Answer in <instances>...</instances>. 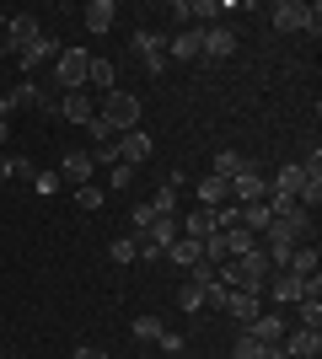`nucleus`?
<instances>
[{"label": "nucleus", "instance_id": "obj_45", "mask_svg": "<svg viewBox=\"0 0 322 359\" xmlns=\"http://www.w3.org/2000/svg\"><path fill=\"white\" fill-rule=\"evenodd\" d=\"M0 338H6V327H0Z\"/></svg>", "mask_w": 322, "mask_h": 359}, {"label": "nucleus", "instance_id": "obj_20", "mask_svg": "<svg viewBox=\"0 0 322 359\" xmlns=\"http://www.w3.org/2000/svg\"><path fill=\"white\" fill-rule=\"evenodd\" d=\"M86 86L113 91V86H119V65H113V60H92V65H86Z\"/></svg>", "mask_w": 322, "mask_h": 359}, {"label": "nucleus", "instance_id": "obj_38", "mask_svg": "<svg viewBox=\"0 0 322 359\" xmlns=\"http://www.w3.org/2000/svg\"><path fill=\"white\" fill-rule=\"evenodd\" d=\"M107 182H113V188H129V182H135V166L113 161V177H107Z\"/></svg>", "mask_w": 322, "mask_h": 359}, {"label": "nucleus", "instance_id": "obj_32", "mask_svg": "<svg viewBox=\"0 0 322 359\" xmlns=\"http://www.w3.org/2000/svg\"><path fill=\"white\" fill-rule=\"evenodd\" d=\"M177 306H183V311H204V290L183 279V285H177Z\"/></svg>", "mask_w": 322, "mask_h": 359}, {"label": "nucleus", "instance_id": "obj_14", "mask_svg": "<svg viewBox=\"0 0 322 359\" xmlns=\"http://www.w3.org/2000/svg\"><path fill=\"white\" fill-rule=\"evenodd\" d=\"M317 269H322L317 241H311V247H295V252H290V263H285V273H295L301 285H307V279H317Z\"/></svg>", "mask_w": 322, "mask_h": 359}, {"label": "nucleus", "instance_id": "obj_26", "mask_svg": "<svg viewBox=\"0 0 322 359\" xmlns=\"http://www.w3.org/2000/svg\"><path fill=\"white\" fill-rule=\"evenodd\" d=\"M220 236H226V252H231V257H242V252H253V247H258V236H253L247 225H231V231H220Z\"/></svg>", "mask_w": 322, "mask_h": 359}, {"label": "nucleus", "instance_id": "obj_30", "mask_svg": "<svg viewBox=\"0 0 322 359\" xmlns=\"http://www.w3.org/2000/svg\"><path fill=\"white\" fill-rule=\"evenodd\" d=\"M107 257H113L119 269H123V263H135V236H113V241H107Z\"/></svg>", "mask_w": 322, "mask_h": 359}, {"label": "nucleus", "instance_id": "obj_11", "mask_svg": "<svg viewBox=\"0 0 322 359\" xmlns=\"http://www.w3.org/2000/svg\"><path fill=\"white\" fill-rule=\"evenodd\" d=\"M258 198H269V182H263L258 166H247L242 177L231 182V204H258Z\"/></svg>", "mask_w": 322, "mask_h": 359}, {"label": "nucleus", "instance_id": "obj_18", "mask_svg": "<svg viewBox=\"0 0 322 359\" xmlns=\"http://www.w3.org/2000/svg\"><path fill=\"white\" fill-rule=\"evenodd\" d=\"M81 22H86L92 32H113V22H119V6H113V0H92Z\"/></svg>", "mask_w": 322, "mask_h": 359}, {"label": "nucleus", "instance_id": "obj_13", "mask_svg": "<svg viewBox=\"0 0 322 359\" xmlns=\"http://www.w3.org/2000/svg\"><path fill=\"white\" fill-rule=\"evenodd\" d=\"M48 60H60V43H54V38H32L27 48H22V54H16V65H22V70H38V65H48Z\"/></svg>", "mask_w": 322, "mask_h": 359}, {"label": "nucleus", "instance_id": "obj_3", "mask_svg": "<svg viewBox=\"0 0 322 359\" xmlns=\"http://www.w3.org/2000/svg\"><path fill=\"white\" fill-rule=\"evenodd\" d=\"M129 48H135V54H140V65H145V75H161V70H167V38H161V32L140 27L135 38H129Z\"/></svg>", "mask_w": 322, "mask_h": 359}, {"label": "nucleus", "instance_id": "obj_8", "mask_svg": "<svg viewBox=\"0 0 322 359\" xmlns=\"http://www.w3.org/2000/svg\"><path fill=\"white\" fill-rule=\"evenodd\" d=\"M167 60H204V27H177V38H167Z\"/></svg>", "mask_w": 322, "mask_h": 359}, {"label": "nucleus", "instance_id": "obj_23", "mask_svg": "<svg viewBox=\"0 0 322 359\" xmlns=\"http://www.w3.org/2000/svg\"><path fill=\"white\" fill-rule=\"evenodd\" d=\"M177 188H183V172H172V177H167V188H156L151 210H156V215H177Z\"/></svg>", "mask_w": 322, "mask_h": 359}, {"label": "nucleus", "instance_id": "obj_29", "mask_svg": "<svg viewBox=\"0 0 322 359\" xmlns=\"http://www.w3.org/2000/svg\"><path fill=\"white\" fill-rule=\"evenodd\" d=\"M210 16H226L220 0H188V22H210Z\"/></svg>", "mask_w": 322, "mask_h": 359}, {"label": "nucleus", "instance_id": "obj_27", "mask_svg": "<svg viewBox=\"0 0 322 359\" xmlns=\"http://www.w3.org/2000/svg\"><path fill=\"white\" fill-rule=\"evenodd\" d=\"M295 316H301V327H322V295L295 300Z\"/></svg>", "mask_w": 322, "mask_h": 359}, {"label": "nucleus", "instance_id": "obj_15", "mask_svg": "<svg viewBox=\"0 0 322 359\" xmlns=\"http://www.w3.org/2000/svg\"><path fill=\"white\" fill-rule=\"evenodd\" d=\"M220 311H226V316H236V322H242V327H247L253 316H263V300H258V295H247V290H231Z\"/></svg>", "mask_w": 322, "mask_h": 359}, {"label": "nucleus", "instance_id": "obj_31", "mask_svg": "<svg viewBox=\"0 0 322 359\" xmlns=\"http://www.w3.org/2000/svg\"><path fill=\"white\" fill-rule=\"evenodd\" d=\"M161 332H167V322H161V316H135V338H145V344H156Z\"/></svg>", "mask_w": 322, "mask_h": 359}, {"label": "nucleus", "instance_id": "obj_6", "mask_svg": "<svg viewBox=\"0 0 322 359\" xmlns=\"http://www.w3.org/2000/svg\"><path fill=\"white\" fill-rule=\"evenodd\" d=\"M6 102H11V113H22V107H43V113H54V91H43L38 81H22V86H11L6 91Z\"/></svg>", "mask_w": 322, "mask_h": 359}, {"label": "nucleus", "instance_id": "obj_37", "mask_svg": "<svg viewBox=\"0 0 322 359\" xmlns=\"http://www.w3.org/2000/svg\"><path fill=\"white\" fill-rule=\"evenodd\" d=\"M129 220H135V231H129V236H140V231H145V225L156 220V210H151V198H145V204H135V210H129Z\"/></svg>", "mask_w": 322, "mask_h": 359}, {"label": "nucleus", "instance_id": "obj_21", "mask_svg": "<svg viewBox=\"0 0 322 359\" xmlns=\"http://www.w3.org/2000/svg\"><path fill=\"white\" fill-rule=\"evenodd\" d=\"M247 332H253L258 344H279V338H285V316H253Z\"/></svg>", "mask_w": 322, "mask_h": 359}, {"label": "nucleus", "instance_id": "obj_44", "mask_svg": "<svg viewBox=\"0 0 322 359\" xmlns=\"http://www.w3.org/2000/svg\"><path fill=\"white\" fill-rule=\"evenodd\" d=\"M0 27H6V11H0Z\"/></svg>", "mask_w": 322, "mask_h": 359}, {"label": "nucleus", "instance_id": "obj_12", "mask_svg": "<svg viewBox=\"0 0 322 359\" xmlns=\"http://www.w3.org/2000/svg\"><path fill=\"white\" fill-rule=\"evenodd\" d=\"M92 172H97L92 150H70V156L60 161V182H76V188H86V182H92Z\"/></svg>", "mask_w": 322, "mask_h": 359}, {"label": "nucleus", "instance_id": "obj_7", "mask_svg": "<svg viewBox=\"0 0 322 359\" xmlns=\"http://www.w3.org/2000/svg\"><path fill=\"white\" fill-rule=\"evenodd\" d=\"M54 113H60L65 123H81V129H86V123L97 118V97H86V91H65Z\"/></svg>", "mask_w": 322, "mask_h": 359}, {"label": "nucleus", "instance_id": "obj_2", "mask_svg": "<svg viewBox=\"0 0 322 359\" xmlns=\"http://www.w3.org/2000/svg\"><path fill=\"white\" fill-rule=\"evenodd\" d=\"M86 65H92V54H86V48H60V60H54L60 97H65V91H86Z\"/></svg>", "mask_w": 322, "mask_h": 359}, {"label": "nucleus", "instance_id": "obj_16", "mask_svg": "<svg viewBox=\"0 0 322 359\" xmlns=\"http://www.w3.org/2000/svg\"><path fill=\"white\" fill-rule=\"evenodd\" d=\"M236 54V32L231 27H204V60H231Z\"/></svg>", "mask_w": 322, "mask_h": 359}, {"label": "nucleus", "instance_id": "obj_10", "mask_svg": "<svg viewBox=\"0 0 322 359\" xmlns=\"http://www.w3.org/2000/svg\"><path fill=\"white\" fill-rule=\"evenodd\" d=\"M279 348H285L290 359H317V354H322V332H317V327L285 332V338H279Z\"/></svg>", "mask_w": 322, "mask_h": 359}, {"label": "nucleus", "instance_id": "obj_25", "mask_svg": "<svg viewBox=\"0 0 322 359\" xmlns=\"http://www.w3.org/2000/svg\"><path fill=\"white\" fill-rule=\"evenodd\" d=\"M274 300H279V306H295V300H307V285H301L295 273H279V279H274Z\"/></svg>", "mask_w": 322, "mask_h": 359}, {"label": "nucleus", "instance_id": "obj_33", "mask_svg": "<svg viewBox=\"0 0 322 359\" xmlns=\"http://www.w3.org/2000/svg\"><path fill=\"white\" fill-rule=\"evenodd\" d=\"M226 236H220V231H215V236H204V263H215V269H220V263H226Z\"/></svg>", "mask_w": 322, "mask_h": 359}, {"label": "nucleus", "instance_id": "obj_42", "mask_svg": "<svg viewBox=\"0 0 322 359\" xmlns=\"http://www.w3.org/2000/svg\"><path fill=\"white\" fill-rule=\"evenodd\" d=\"M0 182H11V161L6 156H0Z\"/></svg>", "mask_w": 322, "mask_h": 359}, {"label": "nucleus", "instance_id": "obj_39", "mask_svg": "<svg viewBox=\"0 0 322 359\" xmlns=\"http://www.w3.org/2000/svg\"><path fill=\"white\" fill-rule=\"evenodd\" d=\"M156 344L167 348V354H183V338H177V332H161V338H156Z\"/></svg>", "mask_w": 322, "mask_h": 359}, {"label": "nucleus", "instance_id": "obj_9", "mask_svg": "<svg viewBox=\"0 0 322 359\" xmlns=\"http://www.w3.org/2000/svg\"><path fill=\"white\" fill-rule=\"evenodd\" d=\"M311 11H317V6H301V0H279V6H269V22H274L279 32H301Z\"/></svg>", "mask_w": 322, "mask_h": 359}, {"label": "nucleus", "instance_id": "obj_22", "mask_svg": "<svg viewBox=\"0 0 322 359\" xmlns=\"http://www.w3.org/2000/svg\"><path fill=\"white\" fill-rule=\"evenodd\" d=\"M301 188H307V172H301V166H279V177H274V188H269V194H279V198H295Z\"/></svg>", "mask_w": 322, "mask_h": 359}, {"label": "nucleus", "instance_id": "obj_35", "mask_svg": "<svg viewBox=\"0 0 322 359\" xmlns=\"http://www.w3.org/2000/svg\"><path fill=\"white\" fill-rule=\"evenodd\" d=\"M60 188H65V182H60V172H38V177H32V194H43V198H54Z\"/></svg>", "mask_w": 322, "mask_h": 359}, {"label": "nucleus", "instance_id": "obj_34", "mask_svg": "<svg viewBox=\"0 0 322 359\" xmlns=\"http://www.w3.org/2000/svg\"><path fill=\"white\" fill-rule=\"evenodd\" d=\"M76 204H81V210H102V204H107V194L97 188V182H86V188H76Z\"/></svg>", "mask_w": 322, "mask_h": 359}, {"label": "nucleus", "instance_id": "obj_1", "mask_svg": "<svg viewBox=\"0 0 322 359\" xmlns=\"http://www.w3.org/2000/svg\"><path fill=\"white\" fill-rule=\"evenodd\" d=\"M97 118H102L113 135H129V129H140V97H135V91H123V86L102 91V107H97Z\"/></svg>", "mask_w": 322, "mask_h": 359}, {"label": "nucleus", "instance_id": "obj_36", "mask_svg": "<svg viewBox=\"0 0 322 359\" xmlns=\"http://www.w3.org/2000/svg\"><path fill=\"white\" fill-rule=\"evenodd\" d=\"M6 161H11V177H16V182H32V177H38L32 156H6Z\"/></svg>", "mask_w": 322, "mask_h": 359}, {"label": "nucleus", "instance_id": "obj_4", "mask_svg": "<svg viewBox=\"0 0 322 359\" xmlns=\"http://www.w3.org/2000/svg\"><path fill=\"white\" fill-rule=\"evenodd\" d=\"M32 38H43V27H38V16L32 11H16V16H6V54H22V48L32 43Z\"/></svg>", "mask_w": 322, "mask_h": 359}, {"label": "nucleus", "instance_id": "obj_43", "mask_svg": "<svg viewBox=\"0 0 322 359\" xmlns=\"http://www.w3.org/2000/svg\"><path fill=\"white\" fill-rule=\"evenodd\" d=\"M6 140H11V123H0V145H6Z\"/></svg>", "mask_w": 322, "mask_h": 359}, {"label": "nucleus", "instance_id": "obj_19", "mask_svg": "<svg viewBox=\"0 0 322 359\" xmlns=\"http://www.w3.org/2000/svg\"><path fill=\"white\" fill-rule=\"evenodd\" d=\"M167 257H172V263H177V269H194V263H199V257H204V241H188V236H177V241H172V247H167Z\"/></svg>", "mask_w": 322, "mask_h": 359}, {"label": "nucleus", "instance_id": "obj_17", "mask_svg": "<svg viewBox=\"0 0 322 359\" xmlns=\"http://www.w3.org/2000/svg\"><path fill=\"white\" fill-rule=\"evenodd\" d=\"M247 166H253V161H247V156H242V150H220V156H215V166H210V177H220V182H236V177H242V172H247Z\"/></svg>", "mask_w": 322, "mask_h": 359}, {"label": "nucleus", "instance_id": "obj_28", "mask_svg": "<svg viewBox=\"0 0 322 359\" xmlns=\"http://www.w3.org/2000/svg\"><path fill=\"white\" fill-rule=\"evenodd\" d=\"M263 348H269V344H258V338H253V332L242 327V338H236V348H231V359H263Z\"/></svg>", "mask_w": 322, "mask_h": 359}, {"label": "nucleus", "instance_id": "obj_24", "mask_svg": "<svg viewBox=\"0 0 322 359\" xmlns=\"http://www.w3.org/2000/svg\"><path fill=\"white\" fill-rule=\"evenodd\" d=\"M199 204H204V210H220V204H231V182L204 177V182H199Z\"/></svg>", "mask_w": 322, "mask_h": 359}, {"label": "nucleus", "instance_id": "obj_5", "mask_svg": "<svg viewBox=\"0 0 322 359\" xmlns=\"http://www.w3.org/2000/svg\"><path fill=\"white\" fill-rule=\"evenodd\" d=\"M156 156V140L145 135V123H140V129H129V135H119V161L123 166H145Z\"/></svg>", "mask_w": 322, "mask_h": 359}, {"label": "nucleus", "instance_id": "obj_40", "mask_svg": "<svg viewBox=\"0 0 322 359\" xmlns=\"http://www.w3.org/2000/svg\"><path fill=\"white\" fill-rule=\"evenodd\" d=\"M76 359H107V354H102V348H92V344H81V348H76Z\"/></svg>", "mask_w": 322, "mask_h": 359}, {"label": "nucleus", "instance_id": "obj_41", "mask_svg": "<svg viewBox=\"0 0 322 359\" xmlns=\"http://www.w3.org/2000/svg\"><path fill=\"white\" fill-rule=\"evenodd\" d=\"M263 359H290V354H285L279 344H269V348H263Z\"/></svg>", "mask_w": 322, "mask_h": 359}]
</instances>
